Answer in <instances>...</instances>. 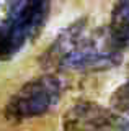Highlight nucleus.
Here are the masks:
<instances>
[{
    "mask_svg": "<svg viewBox=\"0 0 129 131\" xmlns=\"http://www.w3.org/2000/svg\"><path fill=\"white\" fill-rule=\"evenodd\" d=\"M123 49L110 26H90L87 20H79L54 39L41 64L64 71H103L121 62Z\"/></svg>",
    "mask_w": 129,
    "mask_h": 131,
    "instance_id": "nucleus-1",
    "label": "nucleus"
},
{
    "mask_svg": "<svg viewBox=\"0 0 129 131\" xmlns=\"http://www.w3.org/2000/svg\"><path fill=\"white\" fill-rule=\"evenodd\" d=\"M51 0H7L0 21V59L18 54L43 30Z\"/></svg>",
    "mask_w": 129,
    "mask_h": 131,
    "instance_id": "nucleus-2",
    "label": "nucleus"
},
{
    "mask_svg": "<svg viewBox=\"0 0 129 131\" xmlns=\"http://www.w3.org/2000/svg\"><path fill=\"white\" fill-rule=\"evenodd\" d=\"M62 82L57 75L44 74L23 84L7 102L3 115L11 121L43 116L59 103Z\"/></svg>",
    "mask_w": 129,
    "mask_h": 131,
    "instance_id": "nucleus-3",
    "label": "nucleus"
},
{
    "mask_svg": "<svg viewBox=\"0 0 129 131\" xmlns=\"http://www.w3.org/2000/svg\"><path fill=\"white\" fill-rule=\"evenodd\" d=\"M64 131H129V118L95 102H79L66 110Z\"/></svg>",
    "mask_w": 129,
    "mask_h": 131,
    "instance_id": "nucleus-4",
    "label": "nucleus"
},
{
    "mask_svg": "<svg viewBox=\"0 0 129 131\" xmlns=\"http://www.w3.org/2000/svg\"><path fill=\"white\" fill-rule=\"evenodd\" d=\"M110 30L121 46L129 49V0H119L114 5Z\"/></svg>",
    "mask_w": 129,
    "mask_h": 131,
    "instance_id": "nucleus-5",
    "label": "nucleus"
},
{
    "mask_svg": "<svg viewBox=\"0 0 129 131\" xmlns=\"http://www.w3.org/2000/svg\"><path fill=\"white\" fill-rule=\"evenodd\" d=\"M110 105L113 110L129 118V82H124L111 93Z\"/></svg>",
    "mask_w": 129,
    "mask_h": 131,
    "instance_id": "nucleus-6",
    "label": "nucleus"
}]
</instances>
